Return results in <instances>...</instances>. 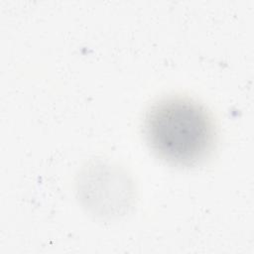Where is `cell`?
Listing matches in <instances>:
<instances>
[{"label": "cell", "mask_w": 254, "mask_h": 254, "mask_svg": "<svg viewBox=\"0 0 254 254\" xmlns=\"http://www.w3.org/2000/svg\"><path fill=\"white\" fill-rule=\"evenodd\" d=\"M146 140L162 160L194 166L213 150L215 127L207 109L197 101L170 96L154 103L144 121Z\"/></svg>", "instance_id": "cell-1"}]
</instances>
